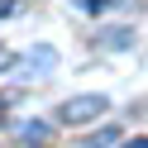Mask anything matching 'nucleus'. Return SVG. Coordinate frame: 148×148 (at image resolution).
<instances>
[{
  "mask_svg": "<svg viewBox=\"0 0 148 148\" xmlns=\"http://www.w3.org/2000/svg\"><path fill=\"white\" fill-rule=\"evenodd\" d=\"M105 43H110V48H124V43H129V29H115V34H105Z\"/></svg>",
  "mask_w": 148,
  "mask_h": 148,
  "instance_id": "nucleus-4",
  "label": "nucleus"
},
{
  "mask_svg": "<svg viewBox=\"0 0 148 148\" xmlns=\"http://www.w3.org/2000/svg\"><path fill=\"white\" fill-rule=\"evenodd\" d=\"M14 10H19V0H0V19H10Z\"/></svg>",
  "mask_w": 148,
  "mask_h": 148,
  "instance_id": "nucleus-6",
  "label": "nucleus"
},
{
  "mask_svg": "<svg viewBox=\"0 0 148 148\" xmlns=\"http://www.w3.org/2000/svg\"><path fill=\"white\" fill-rule=\"evenodd\" d=\"M110 105V96H96V91H86V96H72L58 105V124H91V119H100Z\"/></svg>",
  "mask_w": 148,
  "mask_h": 148,
  "instance_id": "nucleus-1",
  "label": "nucleus"
},
{
  "mask_svg": "<svg viewBox=\"0 0 148 148\" xmlns=\"http://www.w3.org/2000/svg\"><path fill=\"white\" fill-rule=\"evenodd\" d=\"M119 138H124V129L105 124V129H96V134H86V143H119Z\"/></svg>",
  "mask_w": 148,
  "mask_h": 148,
  "instance_id": "nucleus-3",
  "label": "nucleus"
},
{
  "mask_svg": "<svg viewBox=\"0 0 148 148\" xmlns=\"http://www.w3.org/2000/svg\"><path fill=\"white\" fill-rule=\"evenodd\" d=\"M81 10H91V14H105V10H110V0H81Z\"/></svg>",
  "mask_w": 148,
  "mask_h": 148,
  "instance_id": "nucleus-5",
  "label": "nucleus"
},
{
  "mask_svg": "<svg viewBox=\"0 0 148 148\" xmlns=\"http://www.w3.org/2000/svg\"><path fill=\"white\" fill-rule=\"evenodd\" d=\"M14 138H19V143H43V138H48V124H38V119H24V124L14 129Z\"/></svg>",
  "mask_w": 148,
  "mask_h": 148,
  "instance_id": "nucleus-2",
  "label": "nucleus"
}]
</instances>
